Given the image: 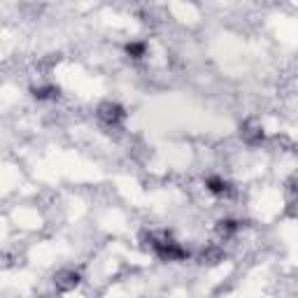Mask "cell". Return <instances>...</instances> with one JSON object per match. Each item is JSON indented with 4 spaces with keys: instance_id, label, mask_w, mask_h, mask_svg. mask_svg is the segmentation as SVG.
<instances>
[{
    "instance_id": "obj_2",
    "label": "cell",
    "mask_w": 298,
    "mask_h": 298,
    "mask_svg": "<svg viewBox=\"0 0 298 298\" xmlns=\"http://www.w3.org/2000/svg\"><path fill=\"white\" fill-rule=\"evenodd\" d=\"M98 116H100L105 124H116L124 119V112L119 105H112V102H105L100 110H98Z\"/></svg>"
},
{
    "instance_id": "obj_3",
    "label": "cell",
    "mask_w": 298,
    "mask_h": 298,
    "mask_svg": "<svg viewBox=\"0 0 298 298\" xmlns=\"http://www.w3.org/2000/svg\"><path fill=\"white\" fill-rule=\"evenodd\" d=\"M208 189H210L212 194H217V196H224V194L228 191V184L224 182V180H219V177H210V180H208Z\"/></svg>"
},
{
    "instance_id": "obj_4",
    "label": "cell",
    "mask_w": 298,
    "mask_h": 298,
    "mask_svg": "<svg viewBox=\"0 0 298 298\" xmlns=\"http://www.w3.org/2000/svg\"><path fill=\"white\" fill-rule=\"evenodd\" d=\"M126 49H128V54H133L136 58H140V56L144 54V44H128Z\"/></svg>"
},
{
    "instance_id": "obj_1",
    "label": "cell",
    "mask_w": 298,
    "mask_h": 298,
    "mask_svg": "<svg viewBox=\"0 0 298 298\" xmlns=\"http://www.w3.org/2000/svg\"><path fill=\"white\" fill-rule=\"evenodd\" d=\"M54 282L58 292H70V289H74V286L80 284V275L74 270H66V272H58Z\"/></svg>"
}]
</instances>
